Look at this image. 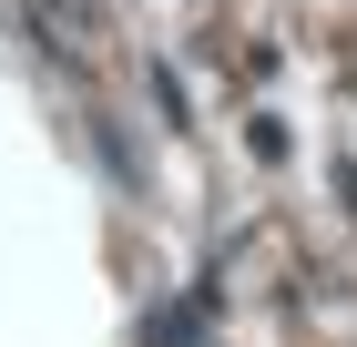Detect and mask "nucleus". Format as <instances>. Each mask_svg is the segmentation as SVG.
<instances>
[{
    "instance_id": "nucleus-1",
    "label": "nucleus",
    "mask_w": 357,
    "mask_h": 347,
    "mask_svg": "<svg viewBox=\"0 0 357 347\" xmlns=\"http://www.w3.org/2000/svg\"><path fill=\"white\" fill-rule=\"evenodd\" d=\"M194 327H204V296H184V307H164V317H153V337H164V347H184Z\"/></svg>"
}]
</instances>
